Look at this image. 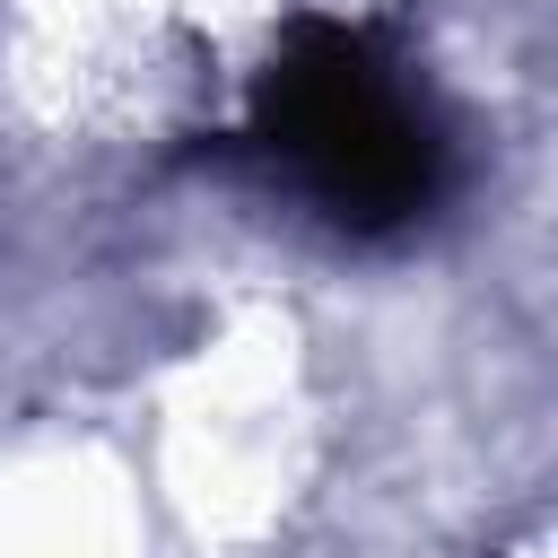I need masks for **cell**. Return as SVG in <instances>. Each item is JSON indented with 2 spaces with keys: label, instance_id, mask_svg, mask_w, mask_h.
Returning <instances> with one entry per match:
<instances>
[{
  "label": "cell",
  "instance_id": "obj_1",
  "mask_svg": "<svg viewBox=\"0 0 558 558\" xmlns=\"http://www.w3.org/2000/svg\"><path fill=\"white\" fill-rule=\"evenodd\" d=\"M244 140L349 235L418 227L453 183L436 96L357 26H296L253 87Z\"/></svg>",
  "mask_w": 558,
  "mask_h": 558
}]
</instances>
